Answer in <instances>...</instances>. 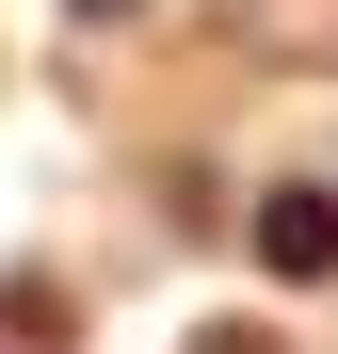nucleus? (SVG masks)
Segmentation results:
<instances>
[{
	"label": "nucleus",
	"instance_id": "1",
	"mask_svg": "<svg viewBox=\"0 0 338 354\" xmlns=\"http://www.w3.org/2000/svg\"><path fill=\"white\" fill-rule=\"evenodd\" d=\"M274 258L322 274V258H338V209H322V194H274Z\"/></svg>",
	"mask_w": 338,
	"mask_h": 354
}]
</instances>
